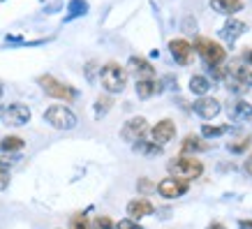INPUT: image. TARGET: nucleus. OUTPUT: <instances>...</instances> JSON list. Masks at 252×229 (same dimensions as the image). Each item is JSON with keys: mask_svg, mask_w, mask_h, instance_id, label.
<instances>
[{"mask_svg": "<svg viewBox=\"0 0 252 229\" xmlns=\"http://www.w3.org/2000/svg\"><path fill=\"white\" fill-rule=\"evenodd\" d=\"M192 51H197V54L204 58V63H206L208 67L222 65V63H224V58H227V51H224L218 42H213V39H208V37H197V39H194Z\"/></svg>", "mask_w": 252, "mask_h": 229, "instance_id": "4", "label": "nucleus"}, {"mask_svg": "<svg viewBox=\"0 0 252 229\" xmlns=\"http://www.w3.org/2000/svg\"><path fill=\"white\" fill-rule=\"evenodd\" d=\"M132 146H134L137 153H144V155H160L162 153V146L153 144V141H146V139H139L137 144H132Z\"/></svg>", "mask_w": 252, "mask_h": 229, "instance_id": "23", "label": "nucleus"}, {"mask_svg": "<svg viewBox=\"0 0 252 229\" xmlns=\"http://www.w3.org/2000/svg\"><path fill=\"white\" fill-rule=\"evenodd\" d=\"M167 169H169V174L174 176V178L190 183V181H197L199 176L204 174V162L197 160L194 155H181V158L169 160Z\"/></svg>", "mask_w": 252, "mask_h": 229, "instance_id": "2", "label": "nucleus"}, {"mask_svg": "<svg viewBox=\"0 0 252 229\" xmlns=\"http://www.w3.org/2000/svg\"><path fill=\"white\" fill-rule=\"evenodd\" d=\"M23 139L21 137H5V139H0V151L2 153H16V151H21L23 148Z\"/></svg>", "mask_w": 252, "mask_h": 229, "instance_id": "24", "label": "nucleus"}, {"mask_svg": "<svg viewBox=\"0 0 252 229\" xmlns=\"http://www.w3.org/2000/svg\"><path fill=\"white\" fill-rule=\"evenodd\" d=\"M241 61L248 63V65H252V49H245L243 56H241Z\"/></svg>", "mask_w": 252, "mask_h": 229, "instance_id": "35", "label": "nucleus"}, {"mask_svg": "<svg viewBox=\"0 0 252 229\" xmlns=\"http://www.w3.org/2000/svg\"><path fill=\"white\" fill-rule=\"evenodd\" d=\"M95 76H97V63H95V61L86 63V79L93 84V81H95Z\"/></svg>", "mask_w": 252, "mask_h": 229, "instance_id": "32", "label": "nucleus"}, {"mask_svg": "<svg viewBox=\"0 0 252 229\" xmlns=\"http://www.w3.org/2000/svg\"><path fill=\"white\" fill-rule=\"evenodd\" d=\"M250 148V137H241V139H236V141H229L227 144V151L229 153H245Z\"/></svg>", "mask_w": 252, "mask_h": 229, "instance_id": "27", "label": "nucleus"}, {"mask_svg": "<svg viewBox=\"0 0 252 229\" xmlns=\"http://www.w3.org/2000/svg\"><path fill=\"white\" fill-rule=\"evenodd\" d=\"M151 137H153V144L167 146L169 141H174V137H176V123L171 121V118H164V121L155 123L153 130H151Z\"/></svg>", "mask_w": 252, "mask_h": 229, "instance_id": "10", "label": "nucleus"}, {"mask_svg": "<svg viewBox=\"0 0 252 229\" xmlns=\"http://www.w3.org/2000/svg\"><path fill=\"white\" fill-rule=\"evenodd\" d=\"M169 51H171V56H174V61L178 65H188L192 61V44L188 39H171Z\"/></svg>", "mask_w": 252, "mask_h": 229, "instance_id": "13", "label": "nucleus"}, {"mask_svg": "<svg viewBox=\"0 0 252 229\" xmlns=\"http://www.w3.org/2000/svg\"><path fill=\"white\" fill-rule=\"evenodd\" d=\"M114 107V98L111 95H99L95 99V118H104Z\"/></svg>", "mask_w": 252, "mask_h": 229, "instance_id": "22", "label": "nucleus"}, {"mask_svg": "<svg viewBox=\"0 0 252 229\" xmlns=\"http://www.w3.org/2000/svg\"><path fill=\"white\" fill-rule=\"evenodd\" d=\"M31 109L26 107V104H2L0 107V121L5 123V125H12V128H21L26 123L31 121Z\"/></svg>", "mask_w": 252, "mask_h": 229, "instance_id": "7", "label": "nucleus"}, {"mask_svg": "<svg viewBox=\"0 0 252 229\" xmlns=\"http://www.w3.org/2000/svg\"><path fill=\"white\" fill-rule=\"evenodd\" d=\"M183 31L185 33H197V21H194L192 16H188V19L183 21Z\"/></svg>", "mask_w": 252, "mask_h": 229, "instance_id": "33", "label": "nucleus"}, {"mask_svg": "<svg viewBox=\"0 0 252 229\" xmlns=\"http://www.w3.org/2000/svg\"><path fill=\"white\" fill-rule=\"evenodd\" d=\"M208 144H204V139L197 137V134H188V137L183 139V144H181V153L183 155H194V153H201V151H206Z\"/></svg>", "mask_w": 252, "mask_h": 229, "instance_id": "18", "label": "nucleus"}, {"mask_svg": "<svg viewBox=\"0 0 252 229\" xmlns=\"http://www.w3.org/2000/svg\"><path fill=\"white\" fill-rule=\"evenodd\" d=\"M116 229H144L137 220H130V218H123L121 222H116Z\"/></svg>", "mask_w": 252, "mask_h": 229, "instance_id": "30", "label": "nucleus"}, {"mask_svg": "<svg viewBox=\"0 0 252 229\" xmlns=\"http://www.w3.org/2000/svg\"><path fill=\"white\" fill-rule=\"evenodd\" d=\"M224 86L227 91L234 95H243L245 91L252 88V65L243 61H234L229 65H224Z\"/></svg>", "mask_w": 252, "mask_h": 229, "instance_id": "1", "label": "nucleus"}, {"mask_svg": "<svg viewBox=\"0 0 252 229\" xmlns=\"http://www.w3.org/2000/svg\"><path fill=\"white\" fill-rule=\"evenodd\" d=\"M155 188H158V185L153 183V181H151V178H139L137 181V190H139V195H151V192H155Z\"/></svg>", "mask_w": 252, "mask_h": 229, "instance_id": "29", "label": "nucleus"}, {"mask_svg": "<svg viewBox=\"0 0 252 229\" xmlns=\"http://www.w3.org/2000/svg\"><path fill=\"white\" fill-rule=\"evenodd\" d=\"M190 91L194 93V95H199V98H204V95L211 91V81H208L204 74H194L190 79Z\"/></svg>", "mask_w": 252, "mask_h": 229, "instance_id": "21", "label": "nucleus"}, {"mask_svg": "<svg viewBox=\"0 0 252 229\" xmlns=\"http://www.w3.org/2000/svg\"><path fill=\"white\" fill-rule=\"evenodd\" d=\"M192 109H194V114L201 116L204 121H211V118H215V116L222 111V104H220V99L204 95V98H199L197 102L192 104Z\"/></svg>", "mask_w": 252, "mask_h": 229, "instance_id": "11", "label": "nucleus"}, {"mask_svg": "<svg viewBox=\"0 0 252 229\" xmlns=\"http://www.w3.org/2000/svg\"><path fill=\"white\" fill-rule=\"evenodd\" d=\"M7 185H9V167L0 164V192L5 190Z\"/></svg>", "mask_w": 252, "mask_h": 229, "instance_id": "31", "label": "nucleus"}, {"mask_svg": "<svg viewBox=\"0 0 252 229\" xmlns=\"http://www.w3.org/2000/svg\"><path fill=\"white\" fill-rule=\"evenodd\" d=\"M243 169H245V174H248V176H252V153L248 155V160L243 162Z\"/></svg>", "mask_w": 252, "mask_h": 229, "instance_id": "34", "label": "nucleus"}, {"mask_svg": "<svg viewBox=\"0 0 252 229\" xmlns=\"http://www.w3.org/2000/svg\"><path fill=\"white\" fill-rule=\"evenodd\" d=\"M69 229H93L88 215L86 213H74L72 215V220H69Z\"/></svg>", "mask_w": 252, "mask_h": 229, "instance_id": "26", "label": "nucleus"}, {"mask_svg": "<svg viewBox=\"0 0 252 229\" xmlns=\"http://www.w3.org/2000/svg\"><path fill=\"white\" fill-rule=\"evenodd\" d=\"M146 132H148V121L144 116H134L121 128V139L127 144H137L139 139L146 137Z\"/></svg>", "mask_w": 252, "mask_h": 229, "instance_id": "8", "label": "nucleus"}, {"mask_svg": "<svg viewBox=\"0 0 252 229\" xmlns=\"http://www.w3.org/2000/svg\"><path fill=\"white\" fill-rule=\"evenodd\" d=\"M245 31H248V26H245L243 21H238V19H229V21L220 28V37L224 39L227 44H234V42H236Z\"/></svg>", "mask_w": 252, "mask_h": 229, "instance_id": "15", "label": "nucleus"}, {"mask_svg": "<svg viewBox=\"0 0 252 229\" xmlns=\"http://www.w3.org/2000/svg\"><path fill=\"white\" fill-rule=\"evenodd\" d=\"M153 213H155V206L144 197L132 199L130 204H127V218H130V220H141V218L153 215Z\"/></svg>", "mask_w": 252, "mask_h": 229, "instance_id": "14", "label": "nucleus"}, {"mask_svg": "<svg viewBox=\"0 0 252 229\" xmlns=\"http://www.w3.org/2000/svg\"><path fill=\"white\" fill-rule=\"evenodd\" d=\"M86 14H88V2H86V0H69L65 21H74V19H79V16H86Z\"/></svg>", "mask_w": 252, "mask_h": 229, "instance_id": "20", "label": "nucleus"}, {"mask_svg": "<svg viewBox=\"0 0 252 229\" xmlns=\"http://www.w3.org/2000/svg\"><path fill=\"white\" fill-rule=\"evenodd\" d=\"M229 118L234 123H245L252 118V104L245 102V99H236V102H229Z\"/></svg>", "mask_w": 252, "mask_h": 229, "instance_id": "16", "label": "nucleus"}, {"mask_svg": "<svg viewBox=\"0 0 252 229\" xmlns=\"http://www.w3.org/2000/svg\"><path fill=\"white\" fill-rule=\"evenodd\" d=\"M44 121L56 128V130H74L77 128V116L74 111L67 107H63V104H54V107H49L44 111Z\"/></svg>", "mask_w": 252, "mask_h": 229, "instance_id": "6", "label": "nucleus"}, {"mask_svg": "<svg viewBox=\"0 0 252 229\" xmlns=\"http://www.w3.org/2000/svg\"><path fill=\"white\" fill-rule=\"evenodd\" d=\"M91 227L93 229H116V225L109 215H97V218L91 222Z\"/></svg>", "mask_w": 252, "mask_h": 229, "instance_id": "28", "label": "nucleus"}, {"mask_svg": "<svg viewBox=\"0 0 252 229\" xmlns=\"http://www.w3.org/2000/svg\"><path fill=\"white\" fill-rule=\"evenodd\" d=\"M127 72L137 76V81H146V79H155V69L153 65L141 58V56H132L130 61H127Z\"/></svg>", "mask_w": 252, "mask_h": 229, "instance_id": "12", "label": "nucleus"}, {"mask_svg": "<svg viewBox=\"0 0 252 229\" xmlns=\"http://www.w3.org/2000/svg\"><path fill=\"white\" fill-rule=\"evenodd\" d=\"M155 93H162V84L155 79H146V81H137V95L139 99L153 98Z\"/></svg>", "mask_w": 252, "mask_h": 229, "instance_id": "19", "label": "nucleus"}, {"mask_svg": "<svg viewBox=\"0 0 252 229\" xmlns=\"http://www.w3.org/2000/svg\"><path fill=\"white\" fill-rule=\"evenodd\" d=\"M188 188H190V183H185V181H178V178H174V176H169V178H162L155 190L160 192V197H164V199H178L188 192Z\"/></svg>", "mask_w": 252, "mask_h": 229, "instance_id": "9", "label": "nucleus"}, {"mask_svg": "<svg viewBox=\"0 0 252 229\" xmlns=\"http://www.w3.org/2000/svg\"><path fill=\"white\" fill-rule=\"evenodd\" d=\"M2 93H5V86H2V81H0V99H2Z\"/></svg>", "mask_w": 252, "mask_h": 229, "instance_id": "38", "label": "nucleus"}, {"mask_svg": "<svg viewBox=\"0 0 252 229\" xmlns=\"http://www.w3.org/2000/svg\"><path fill=\"white\" fill-rule=\"evenodd\" d=\"M238 229H252V220H241L238 222Z\"/></svg>", "mask_w": 252, "mask_h": 229, "instance_id": "36", "label": "nucleus"}, {"mask_svg": "<svg viewBox=\"0 0 252 229\" xmlns=\"http://www.w3.org/2000/svg\"><path fill=\"white\" fill-rule=\"evenodd\" d=\"M208 5H211V9H215V12H220L224 16H234L236 12L243 9V0H211Z\"/></svg>", "mask_w": 252, "mask_h": 229, "instance_id": "17", "label": "nucleus"}, {"mask_svg": "<svg viewBox=\"0 0 252 229\" xmlns=\"http://www.w3.org/2000/svg\"><path fill=\"white\" fill-rule=\"evenodd\" d=\"M229 132V125H204L201 128V137L206 139H215V137H222V134H227Z\"/></svg>", "mask_w": 252, "mask_h": 229, "instance_id": "25", "label": "nucleus"}, {"mask_svg": "<svg viewBox=\"0 0 252 229\" xmlns=\"http://www.w3.org/2000/svg\"><path fill=\"white\" fill-rule=\"evenodd\" d=\"M99 81L104 86L107 93H123L127 86V69L118 65V63H107L104 67L99 69Z\"/></svg>", "mask_w": 252, "mask_h": 229, "instance_id": "3", "label": "nucleus"}, {"mask_svg": "<svg viewBox=\"0 0 252 229\" xmlns=\"http://www.w3.org/2000/svg\"><path fill=\"white\" fill-rule=\"evenodd\" d=\"M37 81H39V86H42V91H44L49 98L61 99V102H74V99H77V95H79L77 88L63 84V81H58V79H56V76H51V74H42Z\"/></svg>", "mask_w": 252, "mask_h": 229, "instance_id": "5", "label": "nucleus"}, {"mask_svg": "<svg viewBox=\"0 0 252 229\" xmlns=\"http://www.w3.org/2000/svg\"><path fill=\"white\" fill-rule=\"evenodd\" d=\"M206 229H227V227H224V225H222V222H213V225H208Z\"/></svg>", "mask_w": 252, "mask_h": 229, "instance_id": "37", "label": "nucleus"}]
</instances>
